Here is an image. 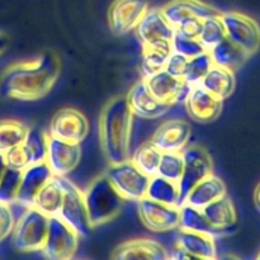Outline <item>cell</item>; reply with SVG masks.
<instances>
[{
  "instance_id": "4dcf8cb0",
  "label": "cell",
  "mask_w": 260,
  "mask_h": 260,
  "mask_svg": "<svg viewBox=\"0 0 260 260\" xmlns=\"http://www.w3.org/2000/svg\"><path fill=\"white\" fill-rule=\"evenodd\" d=\"M28 126L17 119L0 121V152L5 154L8 150L23 144L28 134Z\"/></svg>"
},
{
  "instance_id": "f35d334b",
  "label": "cell",
  "mask_w": 260,
  "mask_h": 260,
  "mask_svg": "<svg viewBox=\"0 0 260 260\" xmlns=\"http://www.w3.org/2000/svg\"><path fill=\"white\" fill-rule=\"evenodd\" d=\"M4 157L5 162H7V167L12 168V169L24 170L25 168L30 165L29 155H28V151L25 150L23 144L8 150L4 154Z\"/></svg>"
},
{
  "instance_id": "5bb4252c",
  "label": "cell",
  "mask_w": 260,
  "mask_h": 260,
  "mask_svg": "<svg viewBox=\"0 0 260 260\" xmlns=\"http://www.w3.org/2000/svg\"><path fill=\"white\" fill-rule=\"evenodd\" d=\"M81 159L80 144L63 141L48 135L46 162L56 177H66L76 169Z\"/></svg>"
},
{
  "instance_id": "7a4b0ae2",
  "label": "cell",
  "mask_w": 260,
  "mask_h": 260,
  "mask_svg": "<svg viewBox=\"0 0 260 260\" xmlns=\"http://www.w3.org/2000/svg\"><path fill=\"white\" fill-rule=\"evenodd\" d=\"M132 123L134 114L126 96H114L102 109L98 124L99 142L109 164L129 159Z\"/></svg>"
},
{
  "instance_id": "f546056e",
  "label": "cell",
  "mask_w": 260,
  "mask_h": 260,
  "mask_svg": "<svg viewBox=\"0 0 260 260\" xmlns=\"http://www.w3.org/2000/svg\"><path fill=\"white\" fill-rule=\"evenodd\" d=\"M146 197L156 202L169 206H177L179 202V185L177 182L162 178L160 175H154L150 178L147 185Z\"/></svg>"
},
{
  "instance_id": "83f0119b",
  "label": "cell",
  "mask_w": 260,
  "mask_h": 260,
  "mask_svg": "<svg viewBox=\"0 0 260 260\" xmlns=\"http://www.w3.org/2000/svg\"><path fill=\"white\" fill-rule=\"evenodd\" d=\"M212 58L213 65L222 66V68L230 69V70L236 71L248 61L250 56L244 52L239 46L231 42L229 38L221 41L217 46L208 51Z\"/></svg>"
},
{
  "instance_id": "74e56055",
  "label": "cell",
  "mask_w": 260,
  "mask_h": 260,
  "mask_svg": "<svg viewBox=\"0 0 260 260\" xmlns=\"http://www.w3.org/2000/svg\"><path fill=\"white\" fill-rule=\"evenodd\" d=\"M172 50L173 52H178L188 58L194 57V56L200 55V53L206 51L202 43L198 41V38L183 37V36L178 35V33H174V36H173Z\"/></svg>"
},
{
  "instance_id": "277c9868",
  "label": "cell",
  "mask_w": 260,
  "mask_h": 260,
  "mask_svg": "<svg viewBox=\"0 0 260 260\" xmlns=\"http://www.w3.org/2000/svg\"><path fill=\"white\" fill-rule=\"evenodd\" d=\"M48 216L36 207H27L13 229V245L22 253L41 251L48 230Z\"/></svg>"
},
{
  "instance_id": "8fae6325",
  "label": "cell",
  "mask_w": 260,
  "mask_h": 260,
  "mask_svg": "<svg viewBox=\"0 0 260 260\" xmlns=\"http://www.w3.org/2000/svg\"><path fill=\"white\" fill-rule=\"evenodd\" d=\"M139 216L142 223L155 233H165L179 228V207L164 205L147 197L139 201Z\"/></svg>"
},
{
  "instance_id": "bcb514c9",
  "label": "cell",
  "mask_w": 260,
  "mask_h": 260,
  "mask_svg": "<svg viewBox=\"0 0 260 260\" xmlns=\"http://www.w3.org/2000/svg\"><path fill=\"white\" fill-rule=\"evenodd\" d=\"M254 202H255L256 208L260 211V183L258 184V187H256L255 193H254Z\"/></svg>"
},
{
  "instance_id": "ac0fdd59",
  "label": "cell",
  "mask_w": 260,
  "mask_h": 260,
  "mask_svg": "<svg viewBox=\"0 0 260 260\" xmlns=\"http://www.w3.org/2000/svg\"><path fill=\"white\" fill-rule=\"evenodd\" d=\"M184 103L190 118L200 123L216 121L222 112V101L201 85L192 86Z\"/></svg>"
},
{
  "instance_id": "7402d4cb",
  "label": "cell",
  "mask_w": 260,
  "mask_h": 260,
  "mask_svg": "<svg viewBox=\"0 0 260 260\" xmlns=\"http://www.w3.org/2000/svg\"><path fill=\"white\" fill-rule=\"evenodd\" d=\"M216 239L210 235L180 230L175 235V245L180 246L196 259H215L217 255Z\"/></svg>"
},
{
  "instance_id": "ab89813d",
  "label": "cell",
  "mask_w": 260,
  "mask_h": 260,
  "mask_svg": "<svg viewBox=\"0 0 260 260\" xmlns=\"http://www.w3.org/2000/svg\"><path fill=\"white\" fill-rule=\"evenodd\" d=\"M15 225V218L10 205L0 202V243L13 233Z\"/></svg>"
},
{
  "instance_id": "484cf974",
  "label": "cell",
  "mask_w": 260,
  "mask_h": 260,
  "mask_svg": "<svg viewBox=\"0 0 260 260\" xmlns=\"http://www.w3.org/2000/svg\"><path fill=\"white\" fill-rule=\"evenodd\" d=\"M63 200L62 177L53 175L36 196L32 207H36L48 217L57 216Z\"/></svg>"
},
{
  "instance_id": "7c38bea8",
  "label": "cell",
  "mask_w": 260,
  "mask_h": 260,
  "mask_svg": "<svg viewBox=\"0 0 260 260\" xmlns=\"http://www.w3.org/2000/svg\"><path fill=\"white\" fill-rule=\"evenodd\" d=\"M142 46L172 45L175 28L168 22L161 9L149 8L135 28Z\"/></svg>"
},
{
  "instance_id": "d6986e66",
  "label": "cell",
  "mask_w": 260,
  "mask_h": 260,
  "mask_svg": "<svg viewBox=\"0 0 260 260\" xmlns=\"http://www.w3.org/2000/svg\"><path fill=\"white\" fill-rule=\"evenodd\" d=\"M160 9L174 28L188 18L206 19L210 17H217L222 13L203 0H170Z\"/></svg>"
},
{
  "instance_id": "d590c367",
  "label": "cell",
  "mask_w": 260,
  "mask_h": 260,
  "mask_svg": "<svg viewBox=\"0 0 260 260\" xmlns=\"http://www.w3.org/2000/svg\"><path fill=\"white\" fill-rule=\"evenodd\" d=\"M183 168H184V160H183L182 151L162 152L157 168V175L178 183L182 178Z\"/></svg>"
},
{
  "instance_id": "f1b7e54d",
  "label": "cell",
  "mask_w": 260,
  "mask_h": 260,
  "mask_svg": "<svg viewBox=\"0 0 260 260\" xmlns=\"http://www.w3.org/2000/svg\"><path fill=\"white\" fill-rule=\"evenodd\" d=\"M172 52V45L142 46V60L140 65L142 79L150 78L164 70Z\"/></svg>"
},
{
  "instance_id": "603a6c76",
  "label": "cell",
  "mask_w": 260,
  "mask_h": 260,
  "mask_svg": "<svg viewBox=\"0 0 260 260\" xmlns=\"http://www.w3.org/2000/svg\"><path fill=\"white\" fill-rule=\"evenodd\" d=\"M226 193H228V190H226V184L223 183V180L216 177L215 174H211L203 180H201L190 190L184 203L198 208V210H203L206 206L225 196Z\"/></svg>"
},
{
  "instance_id": "1f68e13d",
  "label": "cell",
  "mask_w": 260,
  "mask_h": 260,
  "mask_svg": "<svg viewBox=\"0 0 260 260\" xmlns=\"http://www.w3.org/2000/svg\"><path fill=\"white\" fill-rule=\"evenodd\" d=\"M161 154L159 149L154 146L151 142H146V144L141 145L136 151L134 152L129 160L139 168L144 174L147 177H154L157 174V168H159L160 159H161Z\"/></svg>"
},
{
  "instance_id": "b9f144b4",
  "label": "cell",
  "mask_w": 260,
  "mask_h": 260,
  "mask_svg": "<svg viewBox=\"0 0 260 260\" xmlns=\"http://www.w3.org/2000/svg\"><path fill=\"white\" fill-rule=\"evenodd\" d=\"M202 20L200 18H188L175 27V33L188 38H198L202 28Z\"/></svg>"
},
{
  "instance_id": "5b68a950",
  "label": "cell",
  "mask_w": 260,
  "mask_h": 260,
  "mask_svg": "<svg viewBox=\"0 0 260 260\" xmlns=\"http://www.w3.org/2000/svg\"><path fill=\"white\" fill-rule=\"evenodd\" d=\"M183 160H184V168L180 180L178 182L179 185V202L178 207L184 205L188 194L190 190L208 175L213 174V161L210 152L202 146L192 145L185 146L182 151Z\"/></svg>"
},
{
  "instance_id": "3957f363",
  "label": "cell",
  "mask_w": 260,
  "mask_h": 260,
  "mask_svg": "<svg viewBox=\"0 0 260 260\" xmlns=\"http://www.w3.org/2000/svg\"><path fill=\"white\" fill-rule=\"evenodd\" d=\"M83 193L91 229L114 220L121 213L124 200L106 174L96 177Z\"/></svg>"
},
{
  "instance_id": "44dd1931",
  "label": "cell",
  "mask_w": 260,
  "mask_h": 260,
  "mask_svg": "<svg viewBox=\"0 0 260 260\" xmlns=\"http://www.w3.org/2000/svg\"><path fill=\"white\" fill-rule=\"evenodd\" d=\"M52 177V172L46 161L25 168L22 173V180L15 202L20 203L25 208L32 207L36 196Z\"/></svg>"
},
{
  "instance_id": "ba28073f",
  "label": "cell",
  "mask_w": 260,
  "mask_h": 260,
  "mask_svg": "<svg viewBox=\"0 0 260 260\" xmlns=\"http://www.w3.org/2000/svg\"><path fill=\"white\" fill-rule=\"evenodd\" d=\"M80 236L58 216L48 218V230L41 251L47 259L69 260L75 255Z\"/></svg>"
},
{
  "instance_id": "d6a6232c",
  "label": "cell",
  "mask_w": 260,
  "mask_h": 260,
  "mask_svg": "<svg viewBox=\"0 0 260 260\" xmlns=\"http://www.w3.org/2000/svg\"><path fill=\"white\" fill-rule=\"evenodd\" d=\"M25 150L28 151L30 159V165L45 162L47 157L48 135H46L42 129L29 128L28 134L23 141Z\"/></svg>"
},
{
  "instance_id": "e575fe53",
  "label": "cell",
  "mask_w": 260,
  "mask_h": 260,
  "mask_svg": "<svg viewBox=\"0 0 260 260\" xmlns=\"http://www.w3.org/2000/svg\"><path fill=\"white\" fill-rule=\"evenodd\" d=\"M212 65V58H211L208 51H205V52L200 53L194 57H190L188 60L187 69H185V74L183 79L190 86L200 85L201 81L203 80V78H205L206 74L208 73Z\"/></svg>"
},
{
  "instance_id": "4fadbf2b",
  "label": "cell",
  "mask_w": 260,
  "mask_h": 260,
  "mask_svg": "<svg viewBox=\"0 0 260 260\" xmlns=\"http://www.w3.org/2000/svg\"><path fill=\"white\" fill-rule=\"evenodd\" d=\"M149 8V0H114L108 10L112 32L122 36L135 29Z\"/></svg>"
},
{
  "instance_id": "f6af8a7d",
  "label": "cell",
  "mask_w": 260,
  "mask_h": 260,
  "mask_svg": "<svg viewBox=\"0 0 260 260\" xmlns=\"http://www.w3.org/2000/svg\"><path fill=\"white\" fill-rule=\"evenodd\" d=\"M7 162H5V157H4V154H2L0 152V179H2V177L4 175L5 170H7Z\"/></svg>"
},
{
  "instance_id": "2e32d148",
  "label": "cell",
  "mask_w": 260,
  "mask_h": 260,
  "mask_svg": "<svg viewBox=\"0 0 260 260\" xmlns=\"http://www.w3.org/2000/svg\"><path fill=\"white\" fill-rule=\"evenodd\" d=\"M152 95L160 102L169 106L184 103L192 86L185 83L184 79L175 78L165 70L144 79Z\"/></svg>"
},
{
  "instance_id": "7dc6e473",
  "label": "cell",
  "mask_w": 260,
  "mask_h": 260,
  "mask_svg": "<svg viewBox=\"0 0 260 260\" xmlns=\"http://www.w3.org/2000/svg\"><path fill=\"white\" fill-rule=\"evenodd\" d=\"M258 259H260V254H259V255H258Z\"/></svg>"
},
{
  "instance_id": "9a60e30c",
  "label": "cell",
  "mask_w": 260,
  "mask_h": 260,
  "mask_svg": "<svg viewBox=\"0 0 260 260\" xmlns=\"http://www.w3.org/2000/svg\"><path fill=\"white\" fill-rule=\"evenodd\" d=\"M192 128L187 121L169 119L160 124L150 142L161 152H180L189 144Z\"/></svg>"
},
{
  "instance_id": "d4e9b609",
  "label": "cell",
  "mask_w": 260,
  "mask_h": 260,
  "mask_svg": "<svg viewBox=\"0 0 260 260\" xmlns=\"http://www.w3.org/2000/svg\"><path fill=\"white\" fill-rule=\"evenodd\" d=\"M179 211L180 216L179 228L178 229H180V230L205 234V235H210L215 239L221 238V236H225L229 234L228 231L215 228L207 220L202 210H198V208L192 207V206L184 203V205L180 206Z\"/></svg>"
},
{
  "instance_id": "8d00e7d4",
  "label": "cell",
  "mask_w": 260,
  "mask_h": 260,
  "mask_svg": "<svg viewBox=\"0 0 260 260\" xmlns=\"http://www.w3.org/2000/svg\"><path fill=\"white\" fill-rule=\"evenodd\" d=\"M23 170L7 168L4 175L0 179V202L5 205L15 202L22 180Z\"/></svg>"
},
{
  "instance_id": "e0dca14e",
  "label": "cell",
  "mask_w": 260,
  "mask_h": 260,
  "mask_svg": "<svg viewBox=\"0 0 260 260\" xmlns=\"http://www.w3.org/2000/svg\"><path fill=\"white\" fill-rule=\"evenodd\" d=\"M126 99L132 114L144 119L160 118L165 113H168L172 107L155 98L147 88L144 79L132 85V88L127 93Z\"/></svg>"
},
{
  "instance_id": "cb8c5ba5",
  "label": "cell",
  "mask_w": 260,
  "mask_h": 260,
  "mask_svg": "<svg viewBox=\"0 0 260 260\" xmlns=\"http://www.w3.org/2000/svg\"><path fill=\"white\" fill-rule=\"evenodd\" d=\"M200 85L217 96L218 99L225 101L226 98L231 96V94L235 90V71L222 68V66L212 65Z\"/></svg>"
},
{
  "instance_id": "9c48e42d",
  "label": "cell",
  "mask_w": 260,
  "mask_h": 260,
  "mask_svg": "<svg viewBox=\"0 0 260 260\" xmlns=\"http://www.w3.org/2000/svg\"><path fill=\"white\" fill-rule=\"evenodd\" d=\"M62 183L63 200L57 216L80 238H85L90 233L91 226L89 222L84 193L73 182L66 179V177H62Z\"/></svg>"
},
{
  "instance_id": "60d3db41",
  "label": "cell",
  "mask_w": 260,
  "mask_h": 260,
  "mask_svg": "<svg viewBox=\"0 0 260 260\" xmlns=\"http://www.w3.org/2000/svg\"><path fill=\"white\" fill-rule=\"evenodd\" d=\"M189 58L185 56L180 55L178 52H172L170 57L168 58V62L165 65L164 70L169 73L170 75L175 76V78L183 79L185 74V69H187V63Z\"/></svg>"
},
{
  "instance_id": "836d02e7",
  "label": "cell",
  "mask_w": 260,
  "mask_h": 260,
  "mask_svg": "<svg viewBox=\"0 0 260 260\" xmlns=\"http://www.w3.org/2000/svg\"><path fill=\"white\" fill-rule=\"evenodd\" d=\"M225 38V28H223L220 15L206 18L202 20V28H201V33L198 36V41L202 43L206 51H211Z\"/></svg>"
},
{
  "instance_id": "52a82bcc",
  "label": "cell",
  "mask_w": 260,
  "mask_h": 260,
  "mask_svg": "<svg viewBox=\"0 0 260 260\" xmlns=\"http://www.w3.org/2000/svg\"><path fill=\"white\" fill-rule=\"evenodd\" d=\"M226 38L235 43L249 56L260 47V25L254 18L240 12H222L220 15Z\"/></svg>"
},
{
  "instance_id": "ffe728a7",
  "label": "cell",
  "mask_w": 260,
  "mask_h": 260,
  "mask_svg": "<svg viewBox=\"0 0 260 260\" xmlns=\"http://www.w3.org/2000/svg\"><path fill=\"white\" fill-rule=\"evenodd\" d=\"M113 260H167V249L151 239H132L119 244L111 254Z\"/></svg>"
},
{
  "instance_id": "7bdbcfd3",
  "label": "cell",
  "mask_w": 260,
  "mask_h": 260,
  "mask_svg": "<svg viewBox=\"0 0 260 260\" xmlns=\"http://www.w3.org/2000/svg\"><path fill=\"white\" fill-rule=\"evenodd\" d=\"M169 258L170 259H177V260H183V259H196L192 254L188 253L187 250H184L183 248L180 246L175 245V248L173 249L172 253L169 254Z\"/></svg>"
},
{
  "instance_id": "8992f818",
  "label": "cell",
  "mask_w": 260,
  "mask_h": 260,
  "mask_svg": "<svg viewBox=\"0 0 260 260\" xmlns=\"http://www.w3.org/2000/svg\"><path fill=\"white\" fill-rule=\"evenodd\" d=\"M104 174L124 201L139 202L146 197L150 177L136 168L129 159L118 164H109Z\"/></svg>"
},
{
  "instance_id": "ee69618b",
  "label": "cell",
  "mask_w": 260,
  "mask_h": 260,
  "mask_svg": "<svg viewBox=\"0 0 260 260\" xmlns=\"http://www.w3.org/2000/svg\"><path fill=\"white\" fill-rule=\"evenodd\" d=\"M9 45H10L9 36H8L5 32H3V30H0V56H2L3 53H5V51L8 50Z\"/></svg>"
},
{
  "instance_id": "4316f807",
  "label": "cell",
  "mask_w": 260,
  "mask_h": 260,
  "mask_svg": "<svg viewBox=\"0 0 260 260\" xmlns=\"http://www.w3.org/2000/svg\"><path fill=\"white\" fill-rule=\"evenodd\" d=\"M202 211L206 217H207V220L215 228L225 230L228 233L238 222L236 208L231 198L228 196V193L218 198V200L213 201L208 206H206Z\"/></svg>"
},
{
  "instance_id": "30bf717a",
  "label": "cell",
  "mask_w": 260,
  "mask_h": 260,
  "mask_svg": "<svg viewBox=\"0 0 260 260\" xmlns=\"http://www.w3.org/2000/svg\"><path fill=\"white\" fill-rule=\"evenodd\" d=\"M89 134V121L75 108H61L53 114L48 126V135L63 141L81 144Z\"/></svg>"
},
{
  "instance_id": "6da1fadb",
  "label": "cell",
  "mask_w": 260,
  "mask_h": 260,
  "mask_svg": "<svg viewBox=\"0 0 260 260\" xmlns=\"http://www.w3.org/2000/svg\"><path fill=\"white\" fill-rule=\"evenodd\" d=\"M60 74V56L53 51H45L30 60L8 66L0 75V95L17 101H37L52 90Z\"/></svg>"
}]
</instances>
